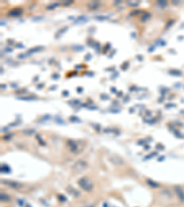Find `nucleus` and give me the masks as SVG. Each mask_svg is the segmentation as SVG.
<instances>
[{"label": "nucleus", "instance_id": "nucleus-1", "mask_svg": "<svg viewBox=\"0 0 184 207\" xmlns=\"http://www.w3.org/2000/svg\"><path fill=\"white\" fill-rule=\"evenodd\" d=\"M87 163L85 160H82V159H79V160L76 161L74 163V165L72 166V170L74 172H77V173H80V172H83L84 170L86 169L87 168Z\"/></svg>", "mask_w": 184, "mask_h": 207}, {"label": "nucleus", "instance_id": "nucleus-2", "mask_svg": "<svg viewBox=\"0 0 184 207\" xmlns=\"http://www.w3.org/2000/svg\"><path fill=\"white\" fill-rule=\"evenodd\" d=\"M77 183L86 192H90L92 189H93V183L90 182V180L87 179V178H86V177L78 179Z\"/></svg>", "mask_w": 184, "mask_h": 207}, {"label": "nucleus", "instance_id": "nucleus-3", "mask_svg": "<svg viewBox=\"0 0 184 207\" xmlns=\"http://www.w3.org/2000/svg\"><path fill=\"white\" fill-rule=\"evenodd\" d=\"M109 160L110 161L111 164H113L115 166H122L124 164V160L120 157L119 156H111L109 157Z\"/></svg>", "mask_w": 184, "mask_h": 207}, {"label": "nucleus", "instance_id": "nucleus-4", "mask_svg": "<svg viewBox=\"0 0 184 207\" xmlns=\"http://www.w3.org/2000/svg\"><path fill=\"white\" fill-rule=\"evenodd\" d=\"M2 183L8 185L9 187L13 189H18L21 187V184L17 182V181H13V180H2Z\"/></svg>", "mask_w": 184, "mask_h": 207}, {"label": "nucleus", "instance_id": "nucleus-5", "mask_svg": "<svg viewBox=\"0 0 184 207\" xmlns=\"http://www.w3.org/2000/svg\"><path fill=\"white\" fill-rule=\"evenodd\" d=\"M174 191H175V193L178 195L179 201L184 202V192H183V190L180 188V187H179V186H175Z\"/></svg>", "mask_w": 184, "mask_h": 207}, {"label": "nucleus", "instance_id": "nucleus-6", "mask_svg": "<svg viewBox=\"0 0 184 207\" xmlns=\"http://www.w3.org/2000/svg\"><path fill=\"white\" fill-rule=\"evenodd\" d=\"M23 10L21 8H14L12 10H10L8 14V17H18L22 14Z\"/></svg>", "mask_w": 184, "mask_h": 207}, {"label": "nucleus", "instance_id": "nucleus-7", "mask_svg": "<svg viewBox=\"0 0 184 207\" xmlns=\"http://www.w3.org/2000/svg\"><path fill=\"white\" fill-rule=\"evenodd\" d=\"M88 20V18L85 15H82V16H79L75 21H74V24H82V23L87 22Z\"/></svg>", "mask_w": 184, "mask_h": 207}, {"label": "nucleus", "instance_id": "nucleus-8", "mask_svg": "<svg viewBox=\"0 0 184 207\" xmlns=\"http://www.w3.org/2000/svg\"><path fill=\"white\" fill-rule=\"evenodd\" d=\"M100 6V3L99 1H91L87 4V8L89 9H97Z\"/></svg>", "mask_w": 184, "mask_h": 207}, {"label": "nucleus", "instance_id": "nucleus-9", "mask_svg": "<svg viewBox=\"0 0 184 207\" xmlns=\"http://www.w3.org/2000/svg\"><path fill=\"white\" fill-rule=\"evenodd\" d=\"M66 191L68 192L70 194H72L73 196H75V197H77V196H79V192L78 191H77L75 188H73V187H71V186H69V187H67L66 188Z\"/></svg>", "mask_w": 184, "mask_h": 207}, {"label": "nucleus", "instance_id": "nucleus-10", "mask_svg": "<svg viewBox=\"0 0 184 207\" xmlns=\"http://www.w3.org/2000/svg\"><path fill=\"white\" fill-rule=\"evenodd\" d=\"M67 144H68V146H70L71 151H73V152L77 151V145L74 142L73 140H68V141H67Z\"/></svg>", "mask_w": 184, "mask_h": 207}, {"label": "nucleus", "instance_id": "nucleus-11", "mask_svg": "<svg viewBox=\"0 0 184 207\" xmlns=\"http://www.w3.org/2000/svg\"><path fill=\"white\" fill-rule=\"evenodd\" d=\"M0 200H1V202H9L11 200V198L7 193L1 192V194H0Z\"/></svg>", "mask_w": 184, "mask_h": 207}, {"label": "nucleus", "instance_id": "nucleus-12", "mask_svg": "<svg viewBox=\"0 0 184 207\" xmlns=\"http://www.w3.org/2000/svg\"><path fill=\"white\" fill-rule=\"evenodd\" d=\"M18 100H19L31 101V100H36L37 98H36V97H32V96H29V97H18Z\"/></svg>", "mask_w": 184, "mask_h": 207}, {"label": "nucleus", "instance_id": "nucleus-13", "mask_svg": "<svg viewBox=\"0 0 184 207\" xmlns=\"http://www.w3.org/2000/svg\"><path fill=\"white\" fill-rule=\"evenodd\" d=\"M42 49V47H40V46H38V47H35V48H32V49H30V50L28 51V53L26 54V56H29V55L32 54H34L35 52H39L40 50Z\"/></svg>", "mask_w": 184, "mask_h": 207}, {"label": "nucleus", "instance_id": "nucleus-14", "mask_svg": "<svg viewBox=\"0 0 184 207\" xmlns=\"http://www.w3.org/2000/svg\"><path fill=\"white\" fill-rule=\"evenodd\" d=\"M146 182L151 188H158L159 187V184L156 182V181H154V180H152V179H147Z\"/></svg>", "mask_w": 184, "mask_h": 207}, {"label": "nucleus", "instance_id": "nucleus-15", "mask_svg": "<svg viewBox=\"0 0 184 207\" xmlns=\"http://www.w3.org/2000/svg\"><path fill=\"white\" fill-rule=\"evenodd\" d=\"M67 30H68V27H64V28H63V29H61V30H59L58 31L56 32V34H55V38H56V39H58V38H59V37L61 36L62 34H64V32L66 31Z\"/></svg>", "mask_w": 184, "mask_h": 207}, {"label": "nucleus", "instance_id": "nucleus-16", "mask_svg": "<svg viewBox=\"0 0 184 207\" xmlns=\"http://www.w3.org/2000/svg\"><path fill=\"white\" fill-rule=\"evenodd\" d=\"M23 133L27 134V135H31L33 133H35V130L34 129H25V130H23Z\"/></svg>", "mask_w": 184, "mask_h": 207}, {"label": "nucleus", "instance_id": "nucleus-17", "mask_svg": "<svg viewBox=\"0 0 184 207\" xmlns=\"http://www.w3.org/2000/svg\"><path fill=\"white\" fill-rule=\"evenodd\" d=\"M10 168H9L8 166L7 165H2L1 166V172H5V173H9L10 172Z\"/></svg>", "mask_w": 184, "mask_h": 207}, {"label": "nucleus", "instance_id": "nucleus-18", "mask_svg": "<svg viewBox=\"0 0 184 207\" xmlns=\"http://www.w3.org/2000/svg\"><path fill=\"white\" fill-rule=\"evenodd\" d=\"M151 18V14L150 13H145L142 17V21H146L148 18Z\"/></svg>", "mask_w": 184, "mask_h": 207}, {"label": "nucleus", "instance_id": "nucleus-19", "mask_svg": "<svg viewBox=\"0 0 184 207\" xmlns=\"http://www.w3.org/2000/svg\"><path fill=\"white\" fill-rule=\"evenodd\" d=\"M72 49L75 51H83L85 48L82 45H73L72 46Z\"/></svg>", "mask_w": 184, "mask_h": 207}, {"label": "nucleus", "instance_id": "nucleus-20", "mask_svg": "<svg viewBox=\"0 0 184 207\" xmlns=\"http://www.w3.org/2000/svg\"><path fill=\"white\" fill-rule=\"evenodd\" d=\"M139 4H140L139 1H137V2H136V1H128V5L130 7H135V8H136Z\"/></svg>", "mask_w": 184, "mask_h": 207}, {"label": "nucleus", "instance_id": "nucleus-21", "mask_svg": "<svg viewBox=\"0 0 184 207\" xmlns=\"http://www.w3.org/2000/svg\"><path fill=\"white\" fill-rule=\"evenodd\" d=\"M157 5L160 6L161 8H164L168 5V3H167V1H164V0H159V1H157Z\"/></svg>", "mask_w": 184, "mask_h": 207}, {"label": "nucleus", "instance_id": "nucleus-22", "mask_svg": "<svg viewBox=\"0 0 184 207\" xmlns=\"http://www.w3.org/2000/svg\"><path fill=\"white\" fill-rule=\"evenodd\" d=\"M58 3H54V4H52V5H50V6H48V7H47V9H48V10H52V9H54L55 8H57V7H58Z\"/></svg>", "mask_w": 184, "mask_h": 207}, {"label": "nucleus", "instance_id": "nucleus-23", "mask_svg": "<svg viewBox=\"0 0 184 207\" xmlns=\"http://www.w3.org/2000/svg\"><path fill=\"white\" fill-rule=\"evenodd\" d=\"M110 18V16H100V17H96V19L98 20H104V19H108Z\"/></svg>", "mask_w": 184, "mask_h": 207}, {"label": "nucleus", "instance_id": "nucleus-24", "mask_svg": "<svg viewBox=\"0 0 184 207\" xmlns=\"http://www.w3.org/2000/svg\"><path fill=\"white\" fill-rule=\"evenodd\" d=\"M70 121L75 122V123H80V122H81L77 117H75V116H71V117H70Z\"/></svg>", "mask_w": 184, "mask_h": 207}, {"label": "nucleus", "instance_id": "nucleus-25", "mask_svg": "<svg viewBox=\"0 0 184 207\" xmlns=\"http://www.w3.org/2000/svg\"><path fill=\"white\" fill-rule=\"evenodd\" d=\"M55 121H56V122H57L58 123H61V124H65V123H64V121H63V120H62V119H60V118H58V117H56V118H55Z\"/></svg>", "mask_w": 184, "mask_h": 207}, {"label": "nucleus", "instance_id": "nucleus-26", "mask_svg": "<svg viewBox=\"0 0 184 207\" xmlns=\"http://www.w3.org/2000/svg\"><path fill=\"white\" fill-rule=\"evenodd\" d=\"M72 3H73V1H71V0H65V1L63 2V5L64 6H68V5L72 4Z\"/></svg>", "mask_w": 184, "mask_h": 207}, {"label": "nucleus", "instance_id": "nucleus-27", "mask_svg": "<svg viewBox=\"0 0 184 207\" xmlns=\"http://www.w3.org/2000/svg\"><path fill=\"white\" fill-rule=\"evenodd\" d=\"M58 199H59L61 202H65L66 201V198L63 196V195H58Z\"/></svg>", "mask_w": 184, "mask_h": 207}, {"label": "nucleus", "instance_id": "nucleus-28", "mask_svg": "<svg viewBox=\"0 0 184 207\" xmlns=\"http://www.w3.org/2000/svg\"><path fill=\"white\" fill-rule=\"evenodd\" d=\"M140 12H141L140 10H134V11H133V12H131L130 16H134V15H138V14L140 13Z\"/></svg>", "mask_w": 184, "mask_h": 207}, {"label": "nucleus", "instance_id": "nucleus-29", "mask_svg": "<svg viewBox=\"0 0 184 207\" xmlns=\"http://www.w3.org/2000/svg\"><path fill=\"white\" fill-rule=\"evenodd\" d=\"M169 73L170 74H175V76H179L180 75V73H179V71H173V70H171V71H169Z\"/></svg>", "mask_w": 184, "mask_h": 207}, {"label": "nucleus", "instance_id": "nucleus-30", "mask_svg": "<svg viewBox=\"0 0 184 207\" xmlns=\"http://www.w3.org/2000/svg\"><path fill=\"white\" fill-rule=\"evenodd\" d=\"M101 99H102V100H109L110 98H109L108 95H104V94H102V95H101Z\"/></svg>", "mask_w": 184, "mask_h": 207}, {"label": "nucleus", "instance_id": "nucleus-31", "mask_svg": "<svg viewBox=\"0 0 184 207\" xmlns=\"http://www.w3.org/2000/svg\"><path fill=\"white\" fill-rule=\"evenodd\" d=\"M52 77L54 78V79H58V78H59V76H58V74H54V76H52Z\"/></svg>", "mask_w": 184, "mask_h": 207}, {"label": "nucleus", "instance_id": "nucleus-32", "mask_svg": "<svg viewBox=\"0 0 184 207\" xmlns=\"http://www.w3.org/2000/svg\"><path fill=\"white\" fill-rule=\"evenodd\" d=\"M77 91L78 92V93H81V92H82V87H77Z\"/></svg>", "mask_w": 184, "mask_h": 207}, {"label": "nucleus", "instance_id": "nucleus-33", "mask_svg": "<svg viewBox=\"0 0 184 207\" xmlns=\"http://www.w3.org/2000/svg\"><path fill=\"white\" fill-rule=\"evenodd\" d=\"M122 2H123V1H121V0H117V1H116V2H114L113 4H114V5H119V4H121Z\"/></svg>", "mask_w": 184, "mask_h": 207}, {"label": "nucleus", "instance_id": "nucleus-34", "mask_svg": "<svg viewBox=\"0 0 184 207\" xmlns=\"http://www.w3.org/2000/svg\"><path fill=\"white\" fill-rule=\"evenodd\" d=\"M111 92H112V93H117L116 88H115V87H111Z\"/></svg>", "mask_w": 184, "mask_h": 207}, {"label": "nucleus", "instance_id": "nucleus-35", "mask_svg": "<svg viewBox=\"0 0 184 207\" xmlns=\"http://www.w3.org/2000/svg\"><path fill=\"white\" fill-rule=\"evenodd\" d=\"M18 203H19L20 205H22L23 202H22V201H21V199H18Z\"/></svg>", "mask_w": 184, "mask_h": 207}, {"label": "nucleus", "instance_id": "nucleus-36", "mask_svg": "<svg viewBox=\"0 0 184 207\" xmlns=\"http://www.w3.org/2000/svg\"><path fill=\"white\" fill-rule=\"evenodd\" d=\"M42 17H37V18H33V20H38V19H41Z\"/></svg>", "mask_w": 184, "mask_h": 207}, {"label": "nucleus", "instance_id": "nucleus-37", "mask_svg": "<svg viewBox=\"0 0 184 207\" xmlns=\"http://www.w3.org/2000/svg\"><path fill=\"white\" fill-rule=\"evenodd\" d=\"M17 47H18V48H24V46H23L22 44H21V43L18 44V45H17Z\"/></svg>", "mask_w": 184, "mask_h": 207}, {"label": "nucleus", "instance_id": "nucleus-38", "mask_svg": "<svg viewBox=\"0 0 184 207\" xmlns=\"http://www.w3.org/2000/svg\"><path fill=\"white\" fill-rule=\"evenodd\" d=\"M43 86H44V84H41V85H38V88H41V87H43Z\"/></svg>", "mask_w": 184, "mask_h": 207}, {"label": "nucleus", "instance_id": "nucleus-39", "mask_svg": "<svg viewBox=\"0 0 184 207\" xmlns=\"http://www.w3.org/2000/svg\"><path fill=\"white\" fill-rule=\"evenodd\" d=\"M63 94H64V96H67V95H68V92H67V91H64V92H63Z\"/></svg>", "mask_w": 184, "mask_h": 207}, {"label": "nucleus", "instance_id": "nucleus-40", "mask_svg": "<svg viewBox=\"0 0 184 207\" xmlns=\"http://www.w3.org/2000/svg\"><path fill=\"white\" fill-rule=\"evenodd\" d=\"M56 87H57L56 86H53V87H50V89H51V90H54V88H56Z\"/></svg>", "mask_w": 184, "mask_h": 207}, {"label": "nucleus", "instance_id": "nucleus-41", "mask_svg": "<svg viewBox=\"0 0 184 207\" xmlns=\"http://www.w3.org/2000/svg\"><path fill=\"white\" fill-rule=\"evenodd\" d=\"M5 51H8V52H12V49H9V48H7V49H5Z\"/></svg>", "mask_w": 184, "mask_h": 207}, {"label": "nucleus", "instance_id": "nucleus-42", "mask_svg": "<svg viewBox=\"0 0 184 207\" xmlns=\"http://www.w3.org/2000/svg\"><path fill=\"white\" fill-rule=\"evenodd\" d=\"M89 58H90V54H87V57H86V59L88 60Z\"/></svg>", "mask_w": 184, "mask_h": 207}, {"label": "nucleus", "instance_id": "nucleus-43", "mask_svg": "<svg viewBox=\"0 0 184 207\" xmlns=\"http://www.w3.org/2000/svg\"><path fill=\"white\" fill-rule=\"evenodd\" d=\"M1 88H6V86H5V85H1Z\"/></svg>", "mask_w": 184, "mask_h": 207}, {"label": "nucleus", "instance_id": "nucleus-44", "mask_svg": "<svg viewBox=\"0 0 184 207\" xmlns=\"http://www.w3.org/2000/svg\"><path fill=\"white\" fill-rule=\"evenodd\" d=\"M1 25L3 26V25H5V22H3V21H1Z\"/></svg>", "mask_w": 184, "mask_h": 207}]
</instances>
